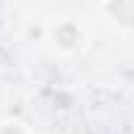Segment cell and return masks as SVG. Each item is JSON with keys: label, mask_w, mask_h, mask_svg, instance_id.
Listing matches in <instances>:
<instances>
[{"label": "cell", "mask_w": 134, "mask_h": 134, "mask_svg": "<svg viewBox=\"0 0 134 134\" xmlns=\"http://www.w3.org/2000/svg\"><path fill=\"white\" fill-rule=\"evenodd\" d=\"M58 40H60V42H63L66 47H71V45H74V42L79 40V32H76L74 26H63V29L58 32Z\"/></svg>", "instance_id": "cell-1"}, {"label": "cell", "mask_w": 134, "mask_h": 134, "mask_svg": "<svg viewBox=\"0 0 134 134\" xmlns=\"http://www.w3.org/2000/svg\"><path fill=\"white\" fill-rule=\"evenodd\" d=\"M0 134H21V131H19V129H13V126H8V129H3Z\"/></svg>", "instance_id": "cell-2"}]
</instances>
